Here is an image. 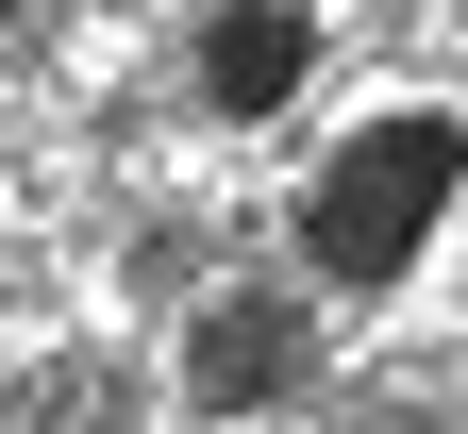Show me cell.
<instances>
[{
  "label": "cell",
  "mask_w": 468,
  "mask_h": 434,
  "mask_svg": "<svg viewBox=\"0 0 468 434\" xmlns=\"http://www.w3.org/2000/svg\"><path fill=\"white\" fill-rule=\"evenodd\" d=\"M452 201H468V134H452V117H351L335 167L302 184V251L335 284H401V268L435 251Z\"/></svg>",
  "instance_id": "6da1fadb"
},
{
  "label": "cell",
  "mask_w": 468,
  "mask_h": 434,
  "mask_svg": "<svg viewBox=\"0 0 468 434\" xmlns=\"http://www.w3.org/2000/svg\"><path fill=\"white\" fill-rule=\"evenodd\" d=\"M302 367H318V318H302L284 284H218L201 318H185V401H201V418H251V401L302 385Z\"/></svg>",
  "instance_id": "7a4b0ae2"
},
{
  "label": "cell",
  "mask_w": 468,
  "mask_h": 434,
  "mask_svg": "<svg viewBox=\"0 0 468 434\" xmlns=\"http://www.w3.org/2000/svg\"><path fill=\"white\" fill-rule=\"evenodd\" d=\"M302 17L284 0H218L201 17V117H284V84H302Z\"/></svg>",
  "instance_id": "3957f363"
},
{
  "label": "cell",
  "mask_w": 468,
  "mask_h": 434,
  "mask_svg": "<svg viewBox=\"0 0 468 434\" xmlns=\"http://www.w3.org/2000/svg\"><path fill=\"white\" fill-rule=\"evenodd\" d=\"M17 434H151V385L117 351H50L34 385H17Z\"/></svg>",
  "instance_id": "277c9868"
},
{
  "label": "cell",
  "mask_w": 468,
  "mask_h": 434,
  "mask_svg": "<svg viewBox=\"0 0 468 434\" xmlns=\"http://www.w3.org/2000/svg\"><path fill=\"white\" fill-rule=\"evenodd\" d=\"M368 434H419V418H368Z\"/></svg>",
  "instance_id": "5b68a950"
}]
</instances>
